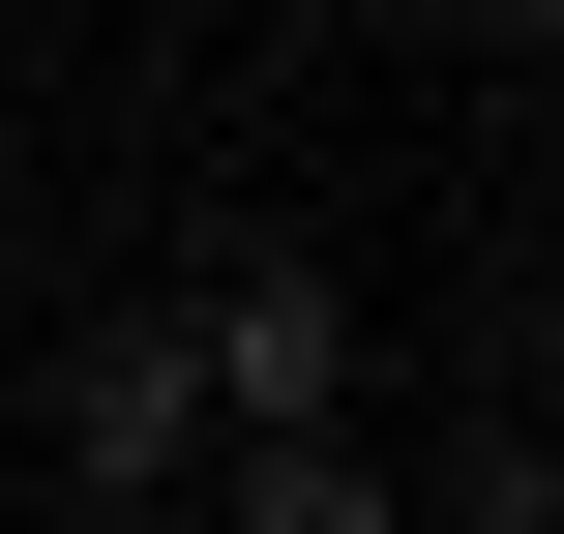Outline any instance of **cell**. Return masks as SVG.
<instances>
[{
	"instance_id": "52a82bcc",
	"label": "cell",
	"mask_w": 564,
	"mask_h": 534,
	"mask_svg": "<svg viewBox=\"0 0 564 534\" xmlns=\"http://www.w3.org/2000/svg\"><path fill=\"white\" fill-rule=\"evenodd\" d=\"M238 30H327V0H238Z\"/></svg>"
},
{
	"instance_id": "8992f818",
	"label": "cell",
	"mask_w": 564,
	"mask_h": 534,
	"mask_svg": "<svg viewBox=\"0 0 564 534\" xmlns=\"http://www.w3.org/2000/svg\"><path fill=\"white\" fill-rule=\"evenodd\" d=\"M535 534H564V416H535Z\"/></svg>"
},
{
	"instance_id": "7a4b0ae2",
	"label": "cell",
	"mask_w": 564,
	"mask_h": 534,
	"mask_svg": "<svg viewBox=\"0 0 564 534\" xmlns=\"http://www.w3.org/2000/svg\"><path fill=\"white\" fill-rule=\"evenodd\" d=\"M30 446H59V505H89V534H178V505H208V386H178V297H119V327H59V386H30Z\"/></svg>"
},
{
	"instance_id": "277c9868",
	"label": "cell",
	"mask_w": 564,
	"mask_h": 534,
	"mask_svg": "<svg viewBox=\"0 0 564 534\" xmlns=\"http://www.w3.org/2000/svg\"><path fill=\"white\" fill-rule=\"evenodd\" d=\"M476 59H564V0H476Z\"/></svg>"
},
{
	"instance_id": "3957f363",
	"label": "cell",
	"mask_w": 564,
	"mask_h": 534,
	"mask_svg": "<svg viewBox=\"0 0 564 534\" xmlns=\"http://www.w3.org/2000/svg\"><path fill=\"white\" fill-rule=\"evenodd\" d=\"M178 534H416V476H387V446H208Z\"/></svg>"
},
{
	"instance_id": "5b68a950",
	"label": "cell",
	"mask_w": 564,
	"mask_h": 534,
	"mask_svg": "<svg viewBox=\"0 0 564 534\" xmlns=\"http://www.w3.org/2000/svg\"><path fill=\"white\" fill-rule=\"evenodd\" d=\"M535 327H564V208H535Z\"/></svg>"
},
{
	"instance_id": "6da1fadb",
	"label": "cell",
	"mask_w": 564,
	"mask_h": 534,
	"mask_svg": "<svg viewBox=\"0 0 564 534\" xmlns=\"http://www.w3.org/2000/svg\"><path fill=\"white\" fill-rule=\"evenodd\" d=\"M178 386H208V446H357V268L327 238L178 268Z\"/></svg>"
}]
</instances>
